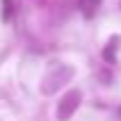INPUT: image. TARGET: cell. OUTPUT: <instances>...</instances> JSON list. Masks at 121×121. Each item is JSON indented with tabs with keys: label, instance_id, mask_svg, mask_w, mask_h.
Instances as JSON below:
<instances>
[{
	"label": "cell",
	"instance_id": "cell-5",
	"mask_svg": "<svg viewBox=\"0 0 121 121\" xmlns=\"http://www.w3.org/2000/svg\"><path fill=\"white\" fill-rule=\"evenodd\" d=\"M119 114H121V109H119Z\"/></svg>",
	"mask_w": 121,
	"mask_h": 121
},
{
	"label": "cell",
	"instance_id": "cell-2",
	"mask_svg": "<svg viewBox=\"0 0 121 121\" xmlns=\"http://www.w3.org/2000/svg\"><path fill=\"white\" fill-rule=\"evenodd\" d=\"M81 104V90H69L62 100H59V107H57V119L59 121H69L74 116V112L78 109Z\"/></svg>",
	"mask_w": 121,
	"mask_h": 121
},
{
	"label": "cell",
	"instance_id": "cell-4",
	"mask_svg": "<svg viewBox=\"0 0 121 121\" xmlns=\"http://www.w3.org/2000/svg\"><path fill=\"white\" fill-rule=\"evenodd\" d=\"M116 43H119V38H112L109 48L104 50V59H107V62H114V48H116Z\"/></svg>",
	"mask_w": 121,
	"mask_h": 121
},
{
	"label": "cell",
	"instance_id": "cell-1",
	"mask_svg": "<svg viewBox=\"0 0 121 121\" xmlns=\"http://www.w3.org/2000/svg\"><path fill=\"white\" fill-rule=\"evenodd\" d=\"M74 76V69L71 67H67V64H59V67H55L48 76H45V86H43V93H55V88L57 86H62L64 81H69Z\"/></svg>",
	"mask_w": 121,
	"mask_h": 121
},
{
	"label": "cell",
	"instance_id": "cell-3",
	"mask_svg": "<svg viewBox=\"0 0 121 121\" xmlns=\"http://www.w3.org/2000/svg\"><path fill=\"white\" fill-rule=\"evenodd\" d=\"M78 5H81V10H83V14H86V17H93L95 7L100 5V0H78Z\"/></svg>",
	"mask_w": 121,
	"mask_h": 121
}]
</instances>
